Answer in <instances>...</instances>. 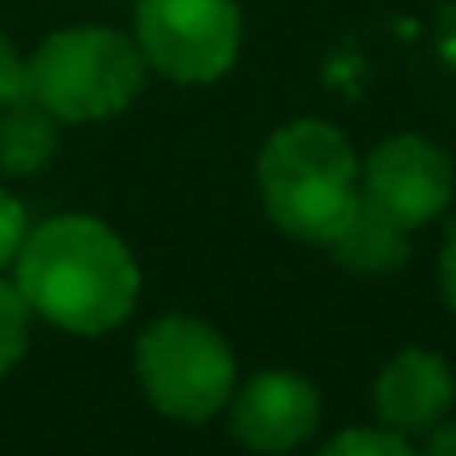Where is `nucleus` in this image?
<instances>
[{
    "mask_svg": "<svg viewBox=\"0 0 456 456\" xmlns=\"http://www.w3.org/2000/svg\"><path fill=\"white\" fill-rule=\"evenodd\" d=\"M134 40L164 80L213 85L240 58L244 18L235 0H138Z\"/></svg>",
    "mask_w": 456,
    "mask_h": 456,
    "instance_id": "39448f33",
    "label": "nucleus"
},
{
    "mask_svg": "<svg viewBox=\"0 0 456 456\" xmlns=\"http://www.w3.org/2000/svg\"><path fill=\"white\" fill-rule=\"evenodd\" d=\"M22 240H27V213H22V204L0 186V266H9V262L18 257Z\"/></svg>",
    "mask_w": 456,
    "mask_h": 456,
    "instance_id": "ddd939ff",
    "label": "nucleus"
},
{
    "mask_svg": "<svg viewBox=\"0 0 456 456\" xmlns=\"http://www.w3.org/2000/svg\"><path fill=\"white\" fill-rule=\"evenodd\" d=\"M13 284L31 314L62 332L98 337L120 328L142 293V271L129 244L98 217L67 213L27 231L13 257Z\"/></svg>",
    "mask_w": 456,
    "mask_h": 456,
    "instance_id": "f257e3e1",
    "label": "nucleus"
},
{
    "mask_svg": "<svg viewBox=\"0 0 456 456\" xmlns=\"http://www.w3.org/2000/svg\"><path fill=\"white\" fill-rule=\"evenodd\" d=\"M257 191L284 235L328 248L363 200L359 155L328 120H293L262 142Z\"/></svg>",
    "mask_w": 456,
    "mask_h": 456,
    "instance_id": "f03ea898",
    "label": "nucleus"
},
{
    "mask_svg": "<svg viewBox=\"0 0 456 456\" xmlns=\"http://www.w3.org/2000/svg\"><path fill=\"white\" fill-rule=\"evenodd\" d=\"M426 456H456V421H448V426H435Z\"/></svg>",
    "mask_w": 456,
    "mask_h": 456,
    "instance_id": "dca6fc26",
    "label": "nucleus"
},
{
    "mask_svg": "<svg viewBox=\"0 0 456 456\" xmlns=\"http://www.w3.org/2000/svg\"><path fill=\"white\" fill-rule=\"evenodd\" d=\"M58 151V120L31 98L0 107V173L31 177Z\"/></svg>",
    "mask_w": 456,
    "mask_h": 456,
    "instance_id": "9d476101",
    "label": "nucleus"
},
{
    "mask_svg": "<svg viewBox=\"0 0 456 456\" xmlns=\"http://www.w3.org/2000/svg\"><path fill=\"white\" fill-rule=\"evenodd\" d=\"M328 253L346 271H354V275H395V271H403V262L412 253V240H408V226L403 222H395L377 204L359 200L354 217L328 244Z\"/></svg>",
    "mask_w": 456,
    "mask_h": 456,
    "instance_id": "1a4fd4ad",
    "label": "nucleus"
},
{
    "mask_svg": "<svg viewBox=\"0 0 456 456\" xmlns=\"http://www.w3.org/2000/svg\"><path fill=\"white\" fill-rule=\"evenodd\" d=\"M314 456H417V452L408 448L403 435H395L386 426H377V430L359 426V430H341L337 439H328Z\"/></svg>",
    "mask_w": 456,
    "mask_h": 456,
    "instance_id": "f8f14e48",
    "label": "nucleus"
},
{
    "mask_svg": "<svg viewBox=\"0 0 456 456\" xmlns=\"http://www.w3.org/2000/svg\"><path fill=\"white\" fill-rule=\"evenodd\" d=\"M27 337H31V305L22 302L18 284L0 280V377L27 354Z\"/></svg>",
    "mask_w": 456,
    "mask_h": 456,
    "instance_id": "9b49d317",
    "label": "nucleus"
},
{
    "mask_svg": "<svg viewBox=\"0 0 456 456\" xmlns=\"http://www.w3.org/2000/svg\"><path fill=\"white\" fill-rule=\"evenodd\" d=\"M439 293H444V305L456 314V222L444 235V248H439Z\"/></svg>",
    "mask_w": 456,
    "mask_h": 456,
    "instance_id": "2eb2a0df",
    "label": "nucleus"
},
{
    "mask_svg": "<svg viewBox=\"0 0 456 456\" xmlns=\"http://www.w3.org/2000/svg\"><path fill=\"white\" fill-rule=\"evenodd\" d=\"M359 191L368 204H377L381 213H390L395 222L426 226L435 222L456 191L452 159L439 151L430 138L421 134H395L386 142H377L368 159L359 164Z\"/></svg>",
    "mask_w": 456,
    "mask_h": 456,
    "instance_id": "423d86ee",
    "label": "nucleus"
},
{
    "mask_svg": "<svg viewBox=\"0 0 456 456\" xmlns=\"http://www.w3.org/2000/svg\"><path fill=\"white\" fill-rule=\"evenodd\" d=\"M138 381L168 421L204 426L235 395V354L222 332L195 314H159L134 346Z\"/></svg>",
    "mask_w": 456,
    "mask_h": 456,
    "instance_id": "20e7f679",
    "label": "nucleus"
},
{
    "mask_svg": "<svg viewBox=\"0 0 456 456\" xmlns=\"http://www.w3.org/2000/svg\"><path fill=\"white\" fill-rule=\"evenodd\" d=\"M147 71L134 36L111 27H67L45 36L27 58V98L58 125L111 120L138 102Z\"/></svg>",
    "mask_w": 456,
    "mask_h": 456,
    "instance_id": "7ed1b4c3",
    "label": "nucleus"
},
{
    "mask_svg": "<svg viewBox=\"0 0 456 456\" xmlns=\"http://www.w3.org/2000/svg\"><path fill=\"white\" fill-rule=\"evenodd\" d=\"M22 98H27V62L18 58L9 36H0V107H13Z\"/></svg>",
    "mask_w": 456,
    "mask_h": 456,
    "instance_id": "4468645a",
    "label": "nucleus"
},
{
    "mask_svg": "<svg viewBox=\"0 0 456 456\" xmlns=\"http://www.w3.org/2000/svg\"><path fill=\"white\" fill-rule=\"evenodd\" d=\"M372 403L386 430L395 435H430L435 426H444V417L452 412L456 403V372L452 363L435 350H399L377 386H372Z\"/></svg>",
    "mask_w": 456,
    "mask_h": 456,
    "instance_id": "6e6552de",
    "label": "nucleus"
},
{
    "mask_svg": "<svg viewBox=\"0 0 456 456\" xmlns=\"http://www.w3.org/2000/svg\"><path fill=\"white\" fill-rule=\"evenodd\" d=\"M231 435L257 456H284L302 448L319 426V390L302 372L289 368H266L248 377L231 403Z\"/></svg>",
    "mask_w": 456,
    "mask_h": 456,
    "instance_id": "0eeeda50",
    "label": "nucleus"
}]
</instances>
